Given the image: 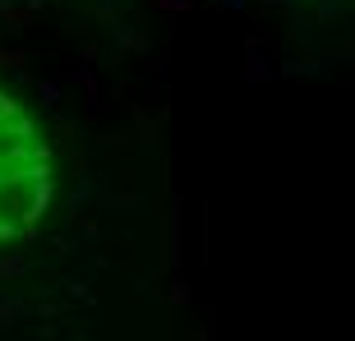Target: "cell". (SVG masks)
I'll return each instance as SVG.
<instances>
[{
  "mask_svg": "<svg viewBox=\"0 0 355 341\" xmlns=\"http://www.w3.org/2000/svg\"><path fill=\"white\" fill-rule=\"evenodd\" d=\"M55 161L37 120L0 88V245L28 240L51 212Z\"/></svg>",
  "mask_w": 355,
  "mask_h": 341,
  "instance_id": "cell-1",
  "label": "cell"
}]
</instances>
